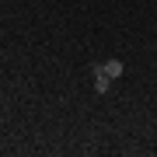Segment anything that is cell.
<instances>
[{
  "label": "cell",
  "mask_w": 157,
  "mask_h": 157,
  "mask_svg": "<svg viewBox=\"0 0 157 157\" xmlns=\"http://www.w3.org/2000/svg\"><path fill=\"white\" fill-rule=\"evenodd\" d=\"M101 70H105L108 73V77H112V80H119V77H122V59H105V63H101Z\"/></svg>",
  "instance_id": "2"
},
{
  "label": "cell",
  "mask_w": 157,
  "mask_h": 157,
  "mask_svg": "<svg viewBox=\"0 0 157 157\" xmlns=\"http://www.w3.org/2000/svg\"><path fill=\"white\" fill-rule=\"evenodd\" d=\"M91 77H94V91H98V94H108V91H112V77L101 70V63L91 67Z\"/></svg>",
  "instance_id": "1"
}]
</instances>
